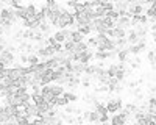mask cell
I'll use <instances>...</instances> for the list:
<instances>
[{
	"label": "cell",
	"mask_w": 156,
	"mask_h": 125,
	"mask_svg": "<svg viewBox=\"0 0 156 125\" xmlns=\"http://www.w3.org/2000/svg\"><path fill=\"white\" fill-rule=\"evenodd\" d=\"M69 41H72V42H83V41H84V36H83L81 33H78L76 30H70Z\"/></svg>",
	"instance_id": "12"
},
{
	"label": "cell",
	"mask_w": 156,
	"mask_h": 125,
	"mask_svg": "<svg viewBox=\"0 0 156 125\" xmlns=\"http://www.w3.org/2000/svg\"><path fill=\"white\" fill-rule=\"evenodd\" d=\"M69 34H70V30H56L55 33H53V38L56 39V42H59V44H64L67 39H69Z\"/></svg>",
	"instance_id": "7"
},
{
	"label": "cell",
	"mask_w": 156,
	"mask_h": 125,
	"mask_svg": "<svg viewBox=\"0 0 156 125\" xmlns=\"http://www.w3.org/2000/svg\"><path fill=\"white\" fill-rule=\"evenodd\" d=\"M0 61L5 62L6 66L8 64H14V62H16V55L12 52H9L8 48H3L2 52H0Z\"/></svg>",
	"instance_id": "5"
},
{
	"label": "cell",
	"mask_w": 156,
	"mask_h": 125,
	"mask_svg": "<svg viewBox=\"0 0 156 125\" xmlns=\"http://www.w3.org/2000/svg\"><path fill=\"white\" fill-rule=\"evenodd\" d=\"M94 52H95V50H92V48H87V50H84V52H81V53H76V55H78L76 62H81V64L87 66L89 62L94 59Z\"/></svg>",
	"instance_id": "4"
},
{
	"label": "cell",
	"mask_w": 156,
	"mask_h": 125,
	"mask_svg": "<svg viewBox=\"0 0 156 125\" xmlns=\"http://www.w3.org/2000/svg\"><path fill=\"white\" fill-rule=\"evenodd\" d=\"M50 86H51V94H53L55 97H61L64 92H66V91H64V88L59 86V84H50Z\"/></svg>",
	"instance_id": "13"
},
{
	"label": "cell",
	"mask_w": 156,
	"mask_h": 125,
	"mask_svg": "<svg viewBox=\"0 0 156 125\" xmlns=\"http://www.w3.org/2000/svg\"><path fill=\"white\" fill-rule=\"evenodd\" d=\"M42 59L41 58H39L37 55H28V66H37L39 64V62H41Z\"/></svg>",
	"instance_id": "16"
},
{
	"label": "cell",
	"mask_w": 156,
	"mask_h": 125,
	"mask_svg": "<svg viewBox=\"0 0 156 125\" xmlns=\"http://www.w3.org/2000/svg\"><path fill=\"white\" fill-rule=\"evenodd\" d=\"M62 95H64V97H66V98H67V102H69V103H75V102H78V95H76L75 92H70V91H66V92H64Z\"/></svg>",
	"instance_id": "15"
},
{
	"label": "cell",
	"mask_w": 156,
	"mask_h": 125,
	"mask_svg": "<svg viewBox=\"0 0 156 125\" xmlns=\"http://www.w3.org/2000/svg\"><path fill=\"white\" fill-rule=\"evenodd\" d=\"M80 84H81V77H76V75H72L66 83V86L70 89H76V88H80Z\"/></svg>",
	"instance_id": "9"
},
{
	"label": "cell",
	"mask_w": 156,
	"mask_h": 125,
	"mask_svg": "<svg viewBox=\"0 0 156 125\" xmlns=\"http://www.w3.org/2000/svg\"><path fill=\"white\" fill-rule=\"evenodd\" d=\"M106 105V109H108V114H117L119 111H122L123 108V102L120 97H114V98H109L108 102L105 103Z\"/></svg>",
	"instance_id": "2"
},
{
	"label": "cell",
	"mask_w": 156,
	"mask_h": 125,
	"mask_svg": "<svg viewBox=\"0 0 156 125\" xmlns=\"http://www.w3.org/2000/svg\"><path fill=\"white\" fill-rule=\"evenodd\" d=\"M139 41H140V38L137 36V33L134 31V28H129V30L126 31V42H128V47L137 44Z\"/></svg>",
	"instance_id": "8"
},
{
	"label": "cell",
	"mask_w": 156,
	"mask_h": 125,
	"mask_svg": "<svg viewBox=\"0 0 156 125\" xmlns=\"http://www.w3.org/2000/svg\"><path fill=\"white\" fill-rule=\"evenodd\" d=\"M73 25H75V16L70 11H67L62 5L61 14H59V19H58V23H56V28L58 30H66L67 27H73Z\"/></svg>",
	"instance_id": "1"
},
{
	"label": "cell",
	"mask_w": 156,
	"mask_h": 125,
	"mask_svg": "<svg viewBox=\"0 0 156 125\" xmlns=\"http://www.w3.org/2000/svg\"><path fill=\"white\" fill-rule=\"evenodd\" d=\"M83 89H89L90 86H92V78L87 77V75H83L81 77V84H80Z\"/></svg>",
	"instance_id": "14"
},
{
	"label": "cell",
	"mask_w": 156,
	"mask_h": 125,
	"mask_svg": "<svg viewBox=\"0 0 156 125\" xmlns=\"http://www.w3.org/2000/svg\"><path fill=\"white\" fill-rule=\"evenodd\" d=\"M109 123L111 125H126L128 123V117L123 112H117V114L109 116Z\"/></svg>",
	"instance_id": "6"
},
{
	"label": "cell",
	"mask_w": 156,
	"mask_h": 125,
	"mask_svg": "<svg viewBox=\"0 0 156 125\" xmlns=\"http://www.w3.org/2000/svg\"><path fill=\"white\" fill-rule=\"evenodd\" d=\"M117 72H119V62H111V64L106 67V75L109 78H114Z\"/></svg>",
	"instance_id": "10"
},
{
	"label": "cell",
	"mask_w": 156,
	"mask_h": 125,
	"mask_svg": "<svg viewBox=\"0 0 156 125\" xmlns=\"http://www.w3.org/2000/svg\"><path fill=\"white\" fill-rule=\"evenodd\" d=\"M115 58H117V61H119V62H128V59H129V52H128V48L119 50Z\"/></svg>",
	"instance_id": "11"
},
{
	"label": "cell",
	"mask_w": 156,
	"mask_h": 125,
	"mask_svg": "<svg viewBox=\"0 0 156 125\" xmlns=\"http://www.w3.org/2000/svg\"><path fill=\"white\" fill-rule=\"evenodd\" d=\"M145 48H147V38H142V39H140L137 44H134V45H129V47H128V52H129V55L137 56L139 53L144 52Z\"/></svg>",
	"instance_id": "3"
},
{
	"label": "cell",
	"mask_w": 156,
	"mask_h": 125,
	"mask_svg": "<svg viewBox=\"0 0 156 125\" xmlns=\"http://www.w3.org/2000/svg\"><path fill=\"white\" fill-rule=\"evenodd\" d=\"M151 36H153V41L156 42V31H154V33H151Z\"/></svg>",
	"instance_id": "17"
}]
</instances>
